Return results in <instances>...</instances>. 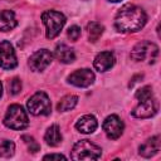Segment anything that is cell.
<instances>
[{"mask_svg":"<svg viewBox=\"0 0 161 161\" xmlns=\"http://www.w3.org/2000/svg\"><path fill=\"white\" fill-rule=\"evenodd\" d=\"M146 20V13L140 6L126 4L118 10L114 18V26L122 33H135L145 26Z\"/></svg>","mask_w":161,"mask_h":161,"instance_id":"obj_1","label":"cell"},{"mask_svg":"<svg viewBox=\"0 0 161 161\" xmlns=\"http://www.w3.org/2000/svg\"><path fill=\"white\" fill-rule=\"evenodd\" d=\"M101 147L88 140H80L73 146L70 157L73 160H97L101 157Z\"/></svg>","mask_w":161,"mask_h":161,"instance_id":"obj_2","label":"cell"},{"mask_svg":"<svg viewBox=\"0 0 161 161\" xmlns=\"http://www.w3.org/2000/svg\"><path fill=\"white\" fill-rule=\"evenodd\" d=\"M4 125L11 130H23L28 127L29 119L24 108L19 104H11L4 117Z\"/></svg>","mask_w":161,"mask_h":161,"instance_id":"obj_3","label":"cell"},{"mask_svg":"<svg viewBox=\"0 0 161 161\" xmlns=\"http://www.w3.org/2000/svg\"><path fill=\"white\" fill-rule=\"evenodd\" d=\"M42 20L47 26V38H55L65 24V16L55 10H47L42 14Z\"/></svg>","mask_w":161,"mask_h":161,"instance_id":"obj_4","label":"cell"},{"mask_svg":"<svg viewBox=\"0 0 161 161\" xmlns=\"http://www.w3.org/2000/svg\"><path fill=\"white\" fill-rule=\"evenodd\" d=\"M26 107L34 116H48L52 111L50 99L44 92H36L35 94H33L28 99Z\"/></svg>","mask_w":161,"mask_h":161,"instance_id":"obj_5","label":"cell"},{"mask_svg":"<svg viewBox=\"0 0 161 161\" xmlns=\"http://www.w3.org/2000/svg\"><path fill=\"white\" fill-rule=\"evenodd\" d=\"M158 55V47L151 42H141L133 47L131 52V57L136 62L148 60V63H155Z\"/></svg>","mask_w":161,"mask_h":161,"instance_id":"obj_6","label":"cell"},{"mask_svg":"<svg viewBox=\"0 0 161 161\" xmlns=\"http://www.w3.org/2000/svg\"><path fill=\"white\" fill-rule=\"evenodd\" d=\"M18 65L15 50L10 42L4 40L0 43V67L4 69H14Z\"/></svg>","mask_w":161,"mask_h":161,"instance_id":"obj_7","label":"cell"},{"mask_svg":"<svg viewBox=\"0 0 161 161\" xmlns=\"http://www.w3.org/2000/svg\"><path fill=\"white\" fill-rule=\"evenodd\" d=\"M156 112H157V102L152 96L145 99H138V104L133 108L132 114L137 118H148L152 117Z\"/></svg>","mask_w":161,"mask_h":161,"instance_id":"obj_8","label":"cell"},{"mask_svg":"<svg viewBox=\"0 0 161 161\" xmlns=\"http://www.w3.org/2000/svg\"><path fill=\"white\" fill-rule=\"evenodd\" d=\"M53 54L48 49H40L36 50L30 58H29V67L34 72L44 70L52 62Z\"/></svg>","mask_w":161,"mask_h":161,"instance_id":"obj_9","label":"cell"},{"mask_svg":"<svg viewBox=\"0 0 161 161\" xmlns=\"http://www.w3.org/2000/svg\"><path fill=\"white\" fill-rule=\"evenodd\" d=\"M103 130L108 138L116 140L118 138L123 132V122L117 114L108 116L103 122Z\"/></svg>","mask_w":161,"mask_h":161,"instance_id":"obj_10","label":"cell"},{"mask_svg":"<svg viewBox=\"0 0 161 161\" xmlns=\"http://www.w3.org/2000/svg\"><path fill=\"white\" fill-rule=\"evenodd\" d=\"M68 82L75 87H88L94 82V73L88 68L78 69L68 77Z\"/></svg>","mask_w":161,"mask_h":161,"instance_id":"obj_11","label":"cell"},{"mask_svg":"<svg viewBox=\"0 0 161 161\" xmlns=\"http://www.w3.org/2000/svg\"><path fill=\"white\" fill-rule=\"evenodd\" d=\"M161 147V141H160V136H153L148 140H146L140 147H138V152L141 156L143 157H152L155 156Z\"/></svg>","mask_w":161,"mask_h":161,"instance_id":"obj_12","label":"cell"},{"mask_svg":"<svg viewBox=\"0 0 161 161\" xmlns=\"http://www.w3.org/2000/svg\"><path fill=\"white\" fill-rule=\"evenodd\" d=\"M114 64V55L111 52H101L96 55L93 60V65L98 72H106L111 69Z\"/></svg>","mask_w":161,"mask_h":161,"instance_id":"obj_13","label":"cell"},{"mask_svg":"<svg viewBox=\"0 0 161 161\" xmlns=\"http://www.w3.org/2000/svg\"><path fill=\"white\" fill-rule=\"evenodd\" d=\"M97 126H98V122L96 117L92 114L82 116L75 123V128L82 133H92L97 130Z\"/></svg>","mask_w":161,"mask_h":161,"instance_id":"obj_14","label":"cell"},{"mask_svg":"<svg viewBox=\"0 0 161 161\" xmlns=\"http://www.w3.org/2000/svg\"><path fill=\"white\" fill-rule=\"evenodd\" d=\"M54 55H55V58H57L59 62L65 63V64L73 63L74 59H75L74 50H73L72 48H69L68 45H65V44H59V45H57V48H55V50H54Z\"/></svg>","mask_w":161,"mask_h":161,"instance_id":"obj_15","label":"cell"},{"mask_svg":"<svg viewBox=\"0 0 161 161\" xmlns=\"http://www.w3.org/2000/svg\"><path fill=\"white\" fill-rule=\"evenodd\" d=\"M16 26L15 14L11 10H0V30L9 31Z\"/></svg>","mask_w":161,"mask_h":161,"instance_id":"obj_16","label":"cell"},{"mask_svg":"<svg viewBox=\"0 0 161 161\" xmlns=\"http://www.w3.org/2000/svg\"><path fill=\"white\" fill-rule=\"evenodd\" d=\"M44 140H45V142L49 146H53V147L60 145V142H62V133H60L59 126L58 125H52L47 130L45 136H44Z\"/></svg>","mask_w":161,"mask_h":161,"instance_id":"obj_17","label":"cell"},{"mask_svg":"<svg viewBox=\"0 0 161 161\" xmlns=\"http://www.w3.org/2000/svg\"><path fill=\"white\" fill-rule=\"evenodd\" d=\"M77 102H78V97H77V96H73V94L64 96V97L59 101V103H58V106H57V109H58L59 112L70 111V109H73V108L75 107Z\"/></svg>","mask_w":161,"mask_h":161,"instance_id":"obj_18","label":"cell"},{"mask_svg":"<svg viewBox=\"0 0 161 161\" xmlns=\"http://www.w3.org/2000/svg\"><path fill=\"white\" fill-rule=\"evenodd\" d=\"M103 25L101 23H97V21H91L88 25H87V30H88V38L92 43L97 42L99 39V36L102 35L103 33Z\"/></svg>","mask_w":161,"mask_h":161,"instance_id":"obj_19","label":"cell"},{"mask_svg":"<svg viewBox=\"0 0 161 161\" xmlns=\"http://www.w3.org/2000/svg\"><path fill=\"white\" fill-rule=\"evenodd\" d=\"M15 145L10 140H0V157H10L14 155Z\"/></svg>","mask_w":161,"mask_h":161,"instance_id":"obj_20","label":"cell"},{"mask_svg":"<svg viewBox=\"0 0 161 161\" xmlns=\"http://www.w3.org/2000/svg\"><path fill=\"white\" fill-rule=\"evenodd\" d=\"M21 140L25 142V145L28 146V150H29L30 152L35 153V152H38V151L40 150V146H39V143L34 140V137L28 136V135H24V136H21Z\"/></svg>","mask_w":161,"mask_h":161,"instance_id":"obj_21","label":"cell"},{"mask_svg":"<svg viewBox=\"0 0 161 161\" xmlns=\"http://www.w3.org/2000/svg\"><path fill=\"white\" fill-rule=\"evenodd\" d=\"M21 91V82L19 78H13L9 82V92L11 94H18Z\"/></svg>","mask_w":161,"mask_h":161,"instance_id":"obj_22","label":"cell"},{"mask_svg":"<svg viewBox=\"0 0 161 161\" xmlns=\"http://www.w3.org/2000/svg\"><path fill=\"white\" fill-rule=\"evenodd\" d=\"M79 36H80V28H79V26L73 25V26H70V28L68 29V38H69L70 40L75 42V40H78Z\"/></svg>","mask_w":161,"mask_h":161,"instance_id":"obj_23","label":"cell"},{"mask_svg":"<svg viewBox=\"0 0 161 161\" xmlns=\"http://www.w3.org/2000/svg\"><path fill=\"white\" fill-rule=\"evenodd\" d=\"M44 160H53V158H57V160H65V156H63V155H60V153H50V155H45L44 157H43Z\"/></svg>","mask_w":161,"mask_h":161,"instance_id":"obj_24","label":"cell"},{"mask_svg":"<svg viewBox=\"0 0 161 161\" xmlns=\"http://www.w3.org/2000/svg\"><path fill=\"white\" fill-rule=\"evenodd\" d=\"M1 94H3V84L0 82V97H1Z\"/></svg>","mask_w":161,"mask_h":161,"instance_id":"obj_25","label":"cell"},{"mask_svg":"<svg viewBox=\"0 0 161 161\" xmlns=\"http://www.w3.org/2000/svg\"><path fill=\"white\" fill-rule=\"evenodd\" d=\"M109 1H112V3H118V1H121V0H109Z\"/></svg>","mask_w":161,"mask_h":161,"instance_id":"obj_26","label":"cell"}]
</instances>
